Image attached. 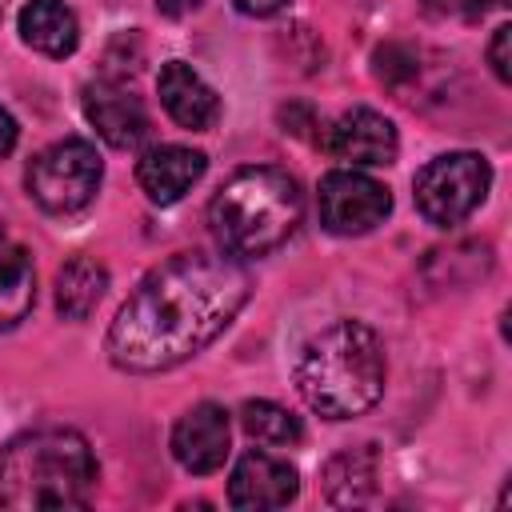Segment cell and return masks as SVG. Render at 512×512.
I'll use <instances>...</instances> for the list:
<instances>
[{
    "label": "cell",
    "instance_id": "1",
    "mask_svg": "<svg viewBox=\"0 0 512 512\" xmlns=\"http://www.w3.org/2000/svg\"><path fill=\"white\" fill-rule=\"evenodd\" d=\"M252 276L232 252H180L156 264L108 328V360L124 372H164L208 348L248 304Z\"/></svg>",
    "mask_w": 512,
    "mask_h": 512
},
{
    "label": "cell",
    "instance_id": "2",
    "mask_svg": "<svg viewBox=\"0 0 512 512\" xmlns=\"http://www.w3.org/2000/svg\"><path fill=\"white\" fill-rule=\"evenodd\" d=\"M384 380V344L364 320H336L320 328L296 360V388L324 420L364 416L384 396Z\"/></svg>",
    "mask_w": 512,
    "mask_h": 512
},
{
    "label": "cell",
    "instance_id": "3",
    "mask_svg": "<svg viewBox=\"0 0 512 512\" xmlns=\"http://www.w3.org/2000/svg\"><path fill=\"white\" fill-rule=\"evenodd\" d=\"M96 456L72 428H32L0 452L4 508H84L96 492Z\"/></svg>",
    "mask_w": 512,
    "mask_h": 512
},
{
    "label": "cell",
    "instance_id": "4",
    "mask_svg": "<svg viewBox=\"0 0 512 512\" xmlns=\"http://www.w3.org/2000/svg\"><path fill=\"white\" fill-rule=\"evenodd\" d=\"M300 212H304L300 184L284 168L256 164L232 172L220 184V192L208 204V224L224 252L264 256L296 232Z\"/></svg>",
    "mask_w": 512,
    "mask_h": 512
},
{
    "label": "cell",
    "instance_id": "5",
    "mask_svg": "<svg viewBox=\"0 0 512 512\" xmlns=\"http://www.w3.org/2000/svg\"><path fill=\"white\" fill-rule=\"evenodd\" d=\"M100 176H104L100 152L88 140L68 136V140H56V144L40 148L28 160L24 184H28V196L44 212L72 216V212H80V208L92 204V196L100 188Z\"/></svg>",
    "mask_w": 512,
    "mask_h": 512
},
{
    "label": "cell",
    "instance_id": "6",
    "mask_svg": "<svg viewBox=\"0 0 512 512\" xmlns=\"http://www.w3.org/2000/svg\"><path fill=\"white\" fill-rule=\"evenodd\" d=\"M492 168L480 152H444L416 172V208L436 228H456L488 196Z\"/></svg>",
    "mask_w": 512,
    "mask_h": 512
},
{
    "label": "cell",
    "instance_id": "7",
    "mask_svg": "<svg viewBox=\"0 0 512 512\" xmlns=\"http://www.w3.org/2000/svg\"><path fill=\"white\" fill-rule=\"evenodd\" d=\"M316 208H320V224L336 236H364L376 224H384V216L392 212V196L380 180L356 172V168H336L320 180L316 192Z\"/></svg>",
    "mask_w": 512,
    "mask_h": 512
},
{
    "label": "cell",
    "instance_id": "8",
    "mask_svg": "<svg viewBox=\"0 0 512 512\" xmlns=\"http://www.w3.org/2000/svg\"><path fill=\"white\" fill-rule=\"evenodd\" d=\"M320 148L332 156V160H344V164H364V168H380V164H392L396 160V124L372 108H348L340 112L336 120H328L320 128Z\"/></svg>",
    "mask_w": 512,
    "mask_h": 512
},
{
    "label": "cell",
    "instance_id": "9",
    "mask_svg": "<svg viewBox=\"0 0 512 512\" xmlns=\"http://www.w3.org/2000/svg\"><path fill=\"white\" fill-rule=\"evenodd\" d=\"M228 444H232V428H228V412L212 400L192 404L176 428H172V456L184 472L192 476H208L228 460Z\"/></svg>",
    "mask_w": 512,
    "mask_h": 512
},
{
    "label": "cell",
    "instance_id": "10",
    "mask_svg": "<svg viewBox=\"0 0 512 512\" xmlns=\"http://www.w3.org/2000/svg\"><path fill=\"white\" fill-rule=\"evenodd\" d=\"M300 492V476L284 456L272 452H248L232 468L228 480V504L232 508H284Z\"/></svg>",
    "mask_w": 512,
    "mask_h": 512
},
{
    "label": "cell",
    "instance_id": "11",
    "mask_svg": "<svg viewBox=\"0 0 512 512\" xmlns=\"http://www.w3.org/2000/svg\"><path fill=\"white\" fill-rule=\"evenodd\" d=\"M84 116L96 128V136L112 148H136L148 136V112L140 96H132L116 80H96L84 88Z\"/></svg>",
    "mask_w": 512,
    "mask_h": 512
},
{
    "label": "cell",
    "instance_id": "12",
    "mask_svg": "<svg viewBox=\"0 0 512 512\" xmlns=\"http://www.w3.org/2000/svg\"><path fill=\"white\" fill-rule=\"evenodd\" d=\"M204 168H208L204 152H196L188 144H156L140 156L136 180L152 204H176L184 192H192V184L204 176Z\"/></svg>",
    "mask_w": 512,
    "mask_h": 512
},
{
    "label": "cell",
    "instance_id": "13",
    "mask_svg": "<svg viewBox=\"0 0 512 512\" xmlns=\"http://www.w3.org/2000/svg\"><path fill=\"white\" fill-rule=\"evenodd\" d=\"M156 88H160V104H164V112H168L180 128L204 132V128L216 124V116H220V96L212 92V84H208L192 64H184V60H168V64L160 68Z\"/></svg>",
    "mask_w": 512,
    "mask_h": 512
},
{
    "label": "cell",
    "instance_id": "14",
    "mask_svg": "<svg viewBox=\"0 0 512 512\" xmlns=\"http://www.w3.org/2000/svg\"><path fill=\"white\" fill-rule=\"evenodd\" d=\"M36 304V268L28 248L0 224V332L16 328Z\"/></svg>",
    "mask_w": 512,
    "mask_h": 512
},
{
    "label": "cell",
    "instance_id": "15",
    "mask_svg": "<svg viewBox=\"0 0 512 512\" xmlns=\"http://www.w3.org/2000/svg\"><path fill=\"white\" fill-rule=\"evenodd\" d=\"M20 36L44 56H72L80 44V24L64 0H28L20 8Z\"/></svg>",
    "mask_w": 512,
    "mask_h": 512
},
{
    "label": "cell",
    "instance_id": "16",
    "mask_svg": "<svg viewBox=\"0 0 512 512\" xmlns=\"http://www.w3.org/2000/svg\"><path fill=\"white\" fill-rule=\"evenodd\" d=\"M376 492V452L368 444L344 448L324 464V496L336 508L368 504Z\"/></svg>",
    "mask_w": 512,
    "mask_h": 512
},
{
    "label": "cell",
    "instance_id": "17",
    "mask_svg": "<svg viewBox=\"0 0 512 512\" xmlns=\"http://www.w3.org/2000/svg\"><path fill=\"white\" fill-rule=\"evenodd\" d=\"M108 288V268L92 256H72L56 272V308L64 320H88L92 308L104 300Z\"/></svg>",
    "mask_w": 512,
    "mask_h": 512
},
{
    "label": "cell",
    "instance_id": "18",
    "mask_svg": "<svg viewBox=\"0 0 512 512\" xmlns=\"http://www.w3.org/2000/svg\"><path fill=\"white\" fill-rule=\"evenodd\" d=\"M240 424H244V432H248L256 444H268V448H292V444H300V436H304L300 420H296L288 408L272 404V400H248V404L240 408Z\"/></svg>",
    "mask_w": 512,
    "mask_h": 512
},
{
    "label": "cell",
    "instance_id": "19",
    "mask_svg": "<svg viewBox=\"0 0 512 512\" xmlns=\"http://www.w3.org/2000/svg\"><path fill=\"white\" fill-rule=\"evenodd\" d=\"M372 72H376V80L380 84H388L392 92H408L416 80H420V72H424V64H420V48H412V44H380L376 52H372Z\"/></svg>",
    "mask_w": 512,
    "mask_h": 512
},
{
    "label": "cell",
    "instance_id": "20",
    "mask_svg": "<svg viewBox=\"0 0 512 512\" xmlns=\"http://www.w3.org/2000/svg\"><path fill=\"white\" fill-rule=\"evenodd\" d=\"M496 4L504 0H424V12L436 20H480Z\"/></svg>",
    "mask_w": 512,
    "mask_h": 512
},
{
    "label": "cell",
    "instance_id": "21",
    "mask_svg": "<svg viewBox=\"0 0 512 512\" xmlns=\"http://www.w3.org/2000/svg\"><path fill=\"white\" fill-rule=\"evenodd\" d=\"M508 40H512V28L508 24H500L496 28V36H492V44H488V64H492V72H496V80H504L508 84Z\"/></svg>",
    "mask_w": 512,
    "mask_h": 512
},
{
    "label": "cell",
    "instance_id": "22",
    "mask_svg": "<svg viewBox=\"0 0 512 512\" xmlns=\"http://www.w3.org/2000/svg\"><path fill=\"white\" fill-rule=\"evenodd\" d=\"M232 4H236L244 16H276L288 0H232Z\"/></svg>",
    "mask_w": 512,
    "mask_h": 512
},
{
    "label": "cell",
    "instance_id": "23",
    "mask_svg": "<svg viewBox=\"0 0 512 512\" xmlns=\"http://www.w3.org/2000/svg\"><path fill=\"white\" fill-rule=\"evenodd\" d=\"M16 148V120H12V112L0 104V156H8Z\"/></svg>",
    "mask_w": 512,
    "mask_h": 512
},
{
    "label": "cell",
    "instance_id": "24",
    "mask_svg": "<svg viewBox=\"0 0 512 512\" xmlns=\"http://www.w3.org/2000/svg\"><path fill=\"white\" fill-rule=\"evenodd\" d=\"M204 0H156V8L164 12V16H172V20H180V16H188V12H196Z\"/></svg>",
    "mask_w": 512,
    "mask_h": 512
},
{
    "label": "cell",
    "instance_id": "25",
    "mask_svg": "<svg viewBox=\"0 0 512 512\" xmlns=\"http://www.w3.org/2000/svg\"><path fill=\"white\" fill-rule=\"evenodd\" d=\"M0 8H4V0H0Z\"/></svg>",
    "mask_w": 512,
    "mask_h": 512
}]
</instances>
